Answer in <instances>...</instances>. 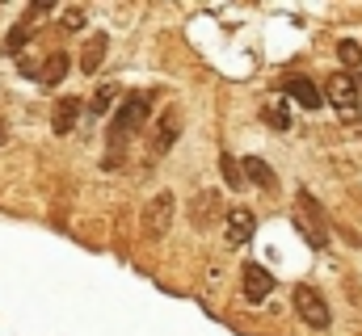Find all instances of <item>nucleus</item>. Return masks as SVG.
Listing matches in <instances>:
<instances>
[{
  "label": "nucleus",
  "instance_id": "18",
  "mask_svg": "<svg viewBox=\"0 0 362 336\" xmlns=\"http://www.w3.org/2000/svg\"><path fill=\"white\" fill-rule=\"evenodd\" d=\"M266 114V122H270L274 131H291V114H286V105H282V97H274L270 105L262 109Z\"/></svg>",
  "mask_w": 362,
  "mask_h": 336
},
{
  "label": "nucleus",
  "instance_id": "8",
  "mask_svg": "<svg viewBox=\"0 0 362 336\" xmlns=\"http://www.w3.org/2000/svg\"><path fill=\"white\" fill-rule=\"evenodd\" d=\"M223 227H228V232H223V236H228V244H236V248H240V244H249V240H253L257 219H253V210H249V206H232V210L223 215Z\"/></svg>",
  "mask_w": 362,
  "mask_h": 336
},
{
  "label": "nucleus",
  "instance_id": "16",
  "mask_svg": "<svg viewBox=\"0 0 362 336\" xmlns=\"http://www.w3.org/2000/svg\"><path fill=\"white\" fill-rule=\"evenodd\" d=\"M30 21H34V17H21V21L4 34V55H21V51H25V42L34 38V25H30Z\"/></svg>",
  "mask_w": 362,
  "mask_h": 336
},
{
  "label": "nucleus",
  "instance_id": "11",
  "mask_svg": "<svg viewBox=\"0 0 362 336\" xmlns=\"http://www.w3.org/2000/svg\"><path fill=\"white\" fill-rule=\"evenodd\" d=\"M68 68H72V55H68V51H55V55H47V59H42V68H38V84H47V88L64 84Z\"/></svg>",
  "mask_w": 362,
  "mask_h": 336
},
{
  "label": "nucleus",
  "instance_id": "14",
  "mask_svg": "<svg viewBox=\"0 0 362 336\" xmlns=\"http://www.w3.org/2000/svg\"><path fill=\"white\" fill-rule=\"evenodd\" d=\"M240 172H245V181H253L257 189H274L278 185V176H274V168L262 160V156H249V160H240Z\"/></svg>",
  "mask_w": 362,
  "mask_h": 336
},
{
  "label": "nucleus",
  "instance_id": "21",
  "mask_svg": "<svg viewBox=\"0 0 362 336\" xmlns=\"http://www.w3.org/2000/svg\"><path fill=\"white\" fill-rule=\"evenodd\" d=\"M4 139H8V131H4V122H0V148H4Z\"/></svg>",
  "mask_w": 362,
  "mask_h": 336
},
{
  "label": "nucleus",
  "instance_id": "9",
  "mask_svg": "<svg viewBox=\"0 0 362 336\" xmlns=\"http://www.w3.org/2000/svg\"><path fill=\"white\" fill-rule=\"evenodd\" d=\"M81 114H85V101L81 97H59L55 101V114H51V131L55 135H72L76 122H81Z\"/></svg>",
  "mask_w": 362,
  "mask_h": 336
},
{
  "label": "nucleus",
  "instance_id": "20",
  "mask_svg": "<svg viewBox=\"0 0 362 336\" xmlns=\"http://www.w3.org/2000/svg\"><path fill=\"white\" fill-rule=\"evenodd\" d=\"M219 172H223V181H228L232 189H240V185H245V172H240V160L223 156V160H219Z\"/></svg>",
  "mask_w": 362,
  "mask_h": 336
},
{
  "label": "nucleus",
  "instance_id": "5",
  "mask_svg": "<svg viewBox=\"0 0 362 336\" xmlns=\"http://www.w3.org/2000/svg\"><path fill=\"white\" fill-rule=\"evenodd\" d=\"M223 215H228V210H223V198H219L215 189H198V193H194V202H189V227H194V232H211Z\"/></svg>",
  "mask_w": 362,
  "mask_h": 336
},
{
  "label": "nucleus",
  "instance_id": "6",
  "mask_svg": "<svg viewBox=\"0 0 362 336\" xmlns=\"http://www.w3.org/2000/svg\"><path fill=\"white\" fill-rule=\"evenodd\" d=\"M325 97L341 109V118H358V84L350 80L346 72L329 76V84H325Z\"/></svg>",
  "mask_w": 362,
  "mask_h": 336
},
{
  "label": "nucleus",
  "instance_id": "13",
  "mask_svg": "<svg viewBox=\"0 0 362 336\" xmlns=\"http://www.w3.org/2000/svg\"><path fill=\"white\" fill-rule=\"evenodd\" d=\"M105 51H110V38H105V34H93L89 42H85V51H81V72H85V76H97Z\"/></svg>",
  "mask_w": 362,
  "mask_h": 336
},
{
  "label": "nucleus",
  "instance_id": "7",
  "mask_svg": "<svg viewBox=\"0 0 362 336\" xmlns=\"http://www.w3.org/2000/svg\"><path fill=\"white\" fill-rule=\"evenodd\" d=\"M240 290H245V299L249 303H266L274 294V273L266 265H257V260H249L245 265V273H240Z\"/></svg>",
  "mask_w": 362,
  "mask_h": 336
},
{
  "label": "nucleus",
  "instance_id": "4",
  "mask_svg": "<svg viewBox=\"0 0 362 336\" xmlns=\"http://www.w3.org/2000/svg\"><path fill=\"white\" fill-rule=\"evenodd\" d=\"M295 311H299V320H303L308 328H316V332H325V328L333 324V311H329L325 294L312 290V286H295Z\"/></svg>",
  "mask_w": 362,
  "mask_h": 336
},
{
  "label": "nucleus",
  "instance_id": "10",
  "mask_svg": "<svg viewBox=\"0 0 362 336\" xmlns=\"http://www.w3.org/2000/svg\"><path fill=\"white\" fill-rule=\"evenodd\" d=\"M282 92L295 97L303 109H320V105H325V92L308 80V76H286V80H282Z\"/></svg>",
  "mask_w": 362,
  "mask_h": 336
},
{
  "label": "nucleus",
  "instance_id": "15",
  "mask_svg": "<svg viewBox=\"0 0 362 336\" xmlns=\"http://www.w3.org/2000/svg\"><path fill=\"white\" fill-rule=\"evenodd\" d=\"M337 59L346 64L350 80L358 84V92H362V47L358 42H350V38H341V42H337Z\"/></svg>",
  "mask_w": 362,
  "mask_h": 336
},
{
  "label": "nucleus",
  "instance_id": "17",
  "mask_svg": "<svg viewBox=\"0 0 362 336\" xmlns=\"http://www.w3.org/2000/svg\"><path fill=\"white\" fill-rule=\"evenodd\" d=\"M114 101H118V88H114V84H101L89 101H85V109H89L93 118H101V114H110V109H114Z\"/></svg>",
  "mask_w": 362,
  "mask_h": 336
},
{
  "label": "nucleus",
  "instance_id": "3",
  "mask_svg": "<svg viewBox=\"0 0 362 336\" xmlns=\"http://www.w3.org/2000/svg\"><path fill=\"white\" fill-rule=\"evenodd\" d=\"M173 215H177V198H173V189H160V193H152L148 198V206H144V236L148 240H160V236H169V227H173Z\"/></svg>",
  "mask_w": 362,
  "mask_h": 336
},
{
  "label": "nucleus",
  "instance_id": "19",
  "mask_svg": "<svg viewBox=\"0 0 362 336\" xmlns=\"http://www.w3.org/2000/svg\"><path fill=\"white\" fill-rule=\"evenodd\" d=\"M59 30H68V34H72V30H85V8H81V4H68V8L59 13Z\"/></svg>",
  "mask_w": 362,
  "mask_h": 336
},
{
  "label": "nucleus",
  "instance_id": "2",
  "mask_svg": "<svg viewBox=\"0 0 362 336\" xmlns=\"http://www.w3.org/2000/svg\"><path fill=\"white\" fill-rule=\"evenodd\" d=\"M295 227L303 232V240H308L312 248H329V219H325L320 202H316L308 189L299 193V206H295Z\"/></svg>",
  "mask_w": 362,
  "mask_h": 336
},
{
  "label": "nucleus",
  "instance_id": "12",
  "mask_svg": "<svg viewBox=\"0 0 362 336\" xmlns=\"http://www.w3.org/2000/svg\"><path fill=\"white\" fill-rule=\"evenodd\" d=\"M177 126H181L177 109H169V118H160V122H156V135H152V160H156L160 152H169V148L177 143Z\"/></svg>",
  "mask_w": 362,
  "mask_h": 336
},
{
  "label": "nucleus",
  "instance_id": "1",
  "mask_svg": "<svg viewBox=\"0 0 362 336\" xmlns=\"http://www.w3.org/2000/svg\"><path fill=\"white\" fill-rule=\"evenodd\" d=\"M148 109H152V97H148V92H131V97L122 101V109L114 114V122H110V131H105V160H101L105 172H118V168H122L131 139H135V135L144 131V122H148Z\"/></svg>",
  "mask_w": 362,
  "mask_h": 336
}]
</instances>
